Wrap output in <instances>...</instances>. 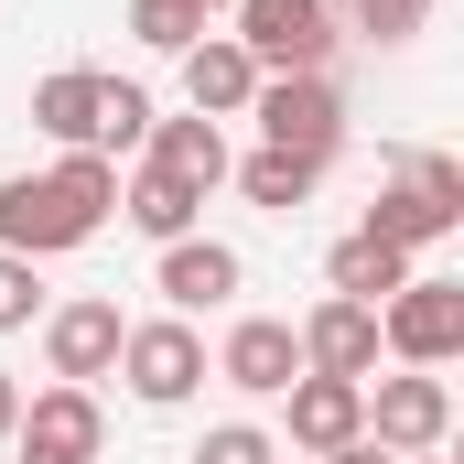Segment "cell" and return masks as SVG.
I'll list each match as a JSON object with an SVG mask.
<instances>
[{"label": "cell", "instance_id": "6", "mask_svg": "<svg viewBox=\"0 0 464 464\" xmlns=\"http://www.w3.org/2000/svg\"><path fill=\"white\" fill-rule=\"evenodd\" d=\"M443 432H454V378L443 367L367 378V443L378 454H443Z\"/></svg>", "mask_w": 464, "mask_h": 464}, {"label": "cell", "instance_id": "12", "mask_svg": "<svg viewBox=\"0 0 464 464\" xmlns=\"http://www.w3.org/2000/svg\"><path fill=\"white\" fill-rule=\"evenodd\" d=\"M292 335H303V367H314V378H356V389L378 378V314H367V303H335V292H324Z\"/></svg>", "mask_w": 464, "mask_h": 464}, {"label": "cell", "instance_id": "26", "mask_svg": "<svg viewBox=\"0 0 464 464\" xmlns=\"http://www.w3.org/2000/svg\"><path fill=\"white\" fill-rule=\"evenodd\" d=\"M11 432H22V378L0 367V443H11Z\"/></svg>", "mask_w": 464, "mask_h": 464}, {"label": "cell", "instance_id": "25", "mask_svg": "<svg viewBox=\"0 0 464 464\" xmlns=\"http://www.w3.org/2000/svg\"><path fill=\"white\" fill-rule=\"evenodd\" d=\"M33 314H44V259H11L0 248V335H22Z\"/></svg>", "mask_w": 464, "mask_h": 464}, {"label": "cell", "instance_id": "15", "mask_svg": "<svg viewBox=\"0 0 464 464\" xmlns=\"http://www.w3.org/2000/svg\"><path fill=\"white\" fill-rule=\"evenodd\" d=\"M173 65H184V109H195V119H248V98H259V65L237 54L227 33H206V44H184Z\"/></svg>", "mask_w": 464, "mask_h": 464}, {"label": "cell", "instance_id": "21", "mask_svg": "<svg viewBox=\"0 0 464 464\" xmlns=\"http://www.w3.org/2000/svg\"><path fill=\"white\" fill-rule=\"evenodd\" d=\"M54 195L87 206V217L109 227V217H119V162H109V151H65V162H54Z\"/></svg>", "mask_w": 464, "mask_h": 464}, {"label": "cell", "instance_id": "16", "mask_svg": "<svg viewBox=\"0 0 464 464\" xmlns=\"http://www.w3.org/2000/svg\"><path fill=\"white\" fill-rule=\"evenodd\" d=\"M227 184L259 206V217H303V206H314V184H324V162H303V151H270V140H259V151H227Z\"/></svg>", "mask_w": 464, "mask_h": 464}, {"label": "cell", "instance_id": "23", "mask_svg": "<svg viewBox=\"0 0 464 464\" xmlns=\"http://www.w3.org/2000/svg\"><path fill=\"white\" fill-rule=\"evenodd\" d=\"M421 22H432V0H346V33H367L378 54H400Z\"/></svg>", "mask_w": 464, "mask_h": 464}, {"label": "cell", "instance_id": "5", "mask_svg": "<svg viewBox=\"0 0 464 464\" xmlns=\"http://www.w3.org/2000/svg\"><path fill=\"white\" fill-rule=\"evenodd\" d=\"M109 378H130L140 411H184V400L206 389V335H195L184 314H151V324L119 335V367H109Z\"/></svg>", "mask_w": 464, "mask_h": 464}, {"label": "cell", "instance_id": "29", "mask_svg": "<svg viewBox=\"0 0 464 464\" xmlns=\"http://www.w3.org/2000/svg\"><path fill=\"white\" fill-rule=\"evenodd\" d=\"M195 11H227V0H195Z\"/></svg>", "mask_w": 464, "mask_h": 464}, {"label": "cell", "instance_id": "2", "mask_svg": "<svg viewBox=\"0 0 464 464\" xmlns=\"http://www.w3.org/2000/svg\"><path fill=\"white\" fill-rule=\"evenodd\" d=\"M237 54L259 76H335V0H227Z\"/></svg>", "mask_w": 464, "mask_h": 464}, {"label": "cell", "instance_id": "4", "mask_svg": "<svg viewBox=\"0 0 464 464\" xmlns=\"http://www.w3.org/2000/svg\"><path fill=\"white\" fill-rule=\"evenodd\" d=\"M248 119H259L270 151H303V162H335L346 151V87L335 76H259Z\"/></svg>", "mask_w": 464, "mask_h": 464}, {"label": "cell", "instance_id": "3", "mask_svg": "<svg viewBox=\"0 0 464 464\" xmlns=\"http://www.w3.org/2000/svg\"><path fill=\"white\" fill-rule=\"evenodd\" d=\"M378 356H400V367H454L464 356V281L411 270V281L378 303Z\"/></svg>", "mask_w": 464, "mask_h": 464}, {"label": "cell", "instance_id": "24", "mask_svg": "<svg viewBox=\"0 0 464 464\" xmlns=\"http://www.w3.org/2000/svg\"><path fill=\"white\" fill-rule=\"evenodd\" d=\"M184 464H281V432H259V421H206V443Z\"/></svg>", "mask_w": 464, "mask_h": 464}, {"label": "cell", "instance_id": "7", "mask_svg": "<svg viewBox=\"0 0 464 464\" xmlns=\"http://www.w3.org/2000/svg\"><path fill=\"white\" fill-rule=\"evenodd\" d=\"M87 237H98V217L65 206L54 173H11V184H0V248H11V259H65V248H87Z\"/></svg>", "mask_w": 464, "mask_h": 464}, {"label": "cell", "instance_id": "13", "mask_svg": "<svg viewBox=\"0 0 464 464\" xmlns=\"http://www.w3.org/2000/svg\"><path fill=\"white\" fill-rule=\"evenodd\" d=\"M140 162L162 173V184H184V195H217L227 184V130L217 119H151V140H140Z\"/></svg>", "mask_w": 464, "mask_h": 464}, {"label": "cell", "instance_id": "18", "mask_svg": "<svg viewBox=\"0 0 464 464\" xmlns=\"http://www.w3.org/2000/svg\"><path fill=\"white\" fill-rule=\"evenodd\" d=\"M33 130H44L54 151H98V76H87V65H54V76L33 87Z\"/></svg>", "mask_w": 464, "mask_h": 464}, {"label": "cell", "instance_id": "17", "mask_svg": "<svg viewBox=\"0 0 464 464\" xmlns=\"http://www.w3.org/2000/svg\"><path fill=\"white\" fill-rule=\"evenodd\" d=\"M400 281H411V259H400L389 237H367V227H346L335 248H324V292H335V303H367V314H378Z\"/></svg>", "mask_w": 464, "mask_h": 464}, {"label": "cell", "instance_id": "22", "mask_svg": "<svg viewBox=\"0 0 464 464\" xmlns=\"http://www.w3.org/2000/svg\"><path fill=\"white\" fill-rule=\"evenodd\" d=\"M130 33H140L151 54H184V44H206V11H195V0H130Z\"/></svg>", "mask_w": 464, "mask_h": 464}, {"label": "cell", "instance_id": "20", "mask_svg": "<svg viewBox=\"0 0 464 464\" xmlns=\"http://www.w3.org/2000/svg\"><path fill=\"white\" fill-rule=\"evenodd\" d=\"M140 140H151V98H140V87H130V76H98V151H140Z\"/></svg>", "mask_w": 464, "mask_h": 464}, {"label": "cell", "instance_id": "27", "mask_svg": "<svg viewBox=\"0 0 464 464\" xmlns=\"http://www.w3.org/2000/svg\"><path fill=\"white\" fill-rule=\"evenodd\" d=\"M324 464H389V454H378V443L356 432V443H335V454H324Z\"/></svg>", "mask_w": 464, "mask_h": 464}, {"label": "cell", "instance_id": "11", "mask_svg": "<svg viewBox=\"0 0 464 464\" xmlns=\"http://www.w3.org/2000/svg\"><path fill=\"white\" fill-rule=\"evenodd\" d=\"M151 292H162L173 314H227L237 292H248V259H237L227 237H173L162 270H151Z\"/></svg>", "mask_w": 464, "mask_h": 464}, {"label": "cell", "instance_id": "1", "mask_svg": "<svg viewBox=\"0 0 464 464\" xmlns=\"http://www.w3.org/2000/svg\"><path fill=\"white\" fill-rule=\"evenodd\" d=\"M367 237H389L400 259H421V248H443L464 227V162L454 151H400V173L378 184V206L356 217Z\"/></svg>", "mask_w": 464, "mask_h": 464}, {"label": "cell", "instance_id": "10", "mask_svg": "<svg viewBox=\"0 0 464 464\" xmlns=\"http://www.w3.org/2000/svg\"><path fill=\"white\" fill-rule=\"evenodd\" d=\"M22 454H54V464H98V443H109V411H98V389H33L22 400V432H11Z\"/></svg>", "mask_w": 464, "mask_h": 464}, {"label": "cell", "instance_id": "14", "mask_svg": "<svg viewBox=\"0 0 464 464\" xmlns=\"http://www.w3.org/2000/svg\"><path fill=\"white\" fill-rule=\"evenodd\" d=\"M281 411H292V443H303V454H335V443L367 432V389H356V378H314V367L281 389Z\"/></svg>", "mask_w": 464, "mask_h": 464}, {"label": "cell", "instance_id": "28", "mask_svg": "<svg viewBox=\"0 0 464 464\" xmlns=\"http://www.w3.org/2000/svg\"><path fill=\"white\" fill-rule=\"evenodd\" d=\"M389 464H443V454H389Z\"/></svg>", "mask_w": 464, "mask_h": 464}, {"label": "cell", "instance_id": "19", "mask_svg": "<svg viewBox=\"0 0 464 464\" xmlns=\"http://www.w3.org/2000/svg\"><path fill=\"white\" fill-rule=\"evenodd\" d=\"M195 206H206V195H184V184H162L151 162H140V173H119V217H130L140 237H151V248H173V237H195Z\"/></svg>", "mask_w": 464, "mask_h": 464}, {"label": "cell", "instance_id": "9", "mask_svg": "<svg viewBox=\"0 0 464 464\" xmlns=\"http://www.w3.org/2000/svg\"><path fill=\"white\" fill-rule=\"evenodd\" d=\"M206 378H227L237 400H281V389L303 378V335H292L281 314H237V324H227V346L206 356Z\"/></svg>", "mask_w": 464, "mask_h": 464}, {"label": "cell", "instance_id": "30", "mask_svg": "<svg viewBox=\"0 0 464 464\" xmlns=\"http://www.w3.org/2000/svg\"><path fill=\"white\" fill-rule=\"evenodd\" d=\"M22 464H54V454H22Z\"/></svg>", "mask_w": 464, "mask_h": 464}, {"label": "cell", "instance_id": "8", "mask_svg": "<svg viewBox=\"0 0 464 464\" xmlns=\"http://www.w3.org/2000/svg\"><path fill=\"white\" fill-rule=\"evenodd\" d=\"M119 335H130V314H119L109 292H76V303L44 314V367H54L65 389H98L119 367Z\"/></svg>", "mask_w": 464, "mask_h": 464}]
</instances>
